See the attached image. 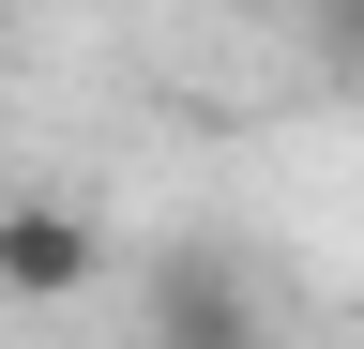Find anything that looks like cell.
<instances>
[{
  "label": "cell",
  "instance_id": "1",
  "mask_svg": "<svg viewBox=\"0 0 364 349\" xmlns=\"http://www.w3.org/2000/svg\"><path fill=\"white\" fill-rule=\"evenodd\" d=\"M136 334H152V349H258V334H273L258 258H228V243H152V258H136Z\"/></svg>",
  "mask_w": 364,
  "mask_h": 349
},
{
  "label": "cell",
  "instance_id": "2",
  "mask_svg": "<svg viewBox=\"0 0 364 349\" xmlns=\"http://www.w3.org/2000/svg\"><path fill=\"white\" fill-rule=\"evenodd\" d=\"M107 274V228L76 198H0V304H76Z\"/></svg>",
  "mask_w": 364,
  "mask_h": 349
},
{
  "label": "cell",
  "instance_id": "3",
  "mask_svg": "<svg viewBox=\"0 0 364 349\" xmlns=\"http://www.w3.org/2000/svg\"><path fill=\"white\" fill-rule=\"evenodd\" d=\"M304 46L334 61V76H364V0H304Z\"/></svg>",
  "mask_w": 364,
  "mask_h": 349
}]
</instances>
